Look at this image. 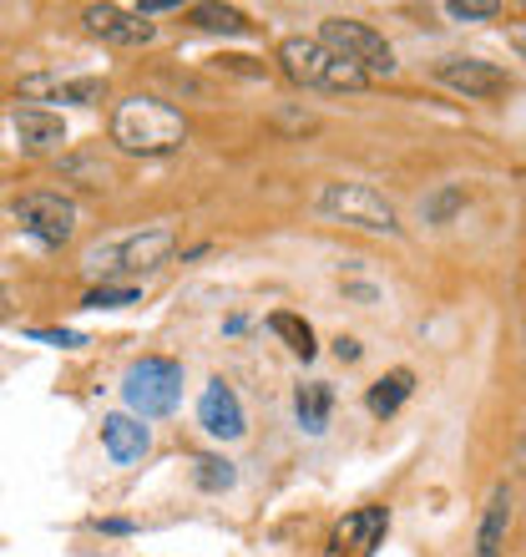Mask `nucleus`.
Instances as JSON below:
<instances>
[{
	"mask_svg": "<svg viewBox=\"0 0 526 557\" xmlns=\"http://www.w3.org/2000/svg\"><path fill=\"white\" fill-rule=\"evenodd\" d=\"M21 97L30 102H72V107H91L107 97V82L102 76H51V72H36L21 82Z\"/></svg>",
	"mask_w": 526,
	"mask_h": 557,
	"instance_id": "obj_10",
	"label": "nucleus"
},
{
	"mask_svg": "<svg viewBox=\"0 0 526 557\" xmlns=\"http://www.w3.org/2000/svg\"><path fill=\"white\" fill-rule=\"evenodd\" d=\"M385 528H390V512L385 507H360V512H345L329 532V553L324 557H370L380 547Z\"/></svg>",
	"mask_w": 526,
	"mask_h": 557,
	"instance_id": "obj_9",
	"label": "nucleus"
},
{
	"mask_svg": "<svg viewBox=\"0 0 526 557\" xmlns=\"http://www.w3.org/2000/svg\"><path fill=\"white\" fill-rule=\"evenodd\" d=\"M516 471L526 476V431H522V446H516Z\"/></svg>",
	"mask_w": 526,
	"mask_h": 557,
	"instance_id": "obj_26",
	"label": "nucleus"
},
{
	"mask_svg": "<svg viewBox=\"0 0 526 557\" xmlns=\"http://www.w3.org/2000/svg\"><path fill=\"white\" fill-rule=\"evenodd\" d=\"M314 208H320L324 219L354 223V228H370V234H400L394 203L380 188H370V183H324Z\"/></svg>",
	"mask_w": 526,
	"mask_h": 557,
	"instance_id": "obj_5",
	"label": "nucleus"
},
{
	"mask_svg": "<svg viewBox=\"0 0 526 557\" xmlns=\"http://www.w3.org/2000/svg\"><path fill=\"white\" fill-rule=\"evenodd\" d=\"M198 486L203 492H228V486L238 482V471H234V461H223V456H198Z\"/></svg>",
	"mask_w": 526,
	"mask_h": 557,
	"instance_id": "obj_20",
	"label": "nucleus"
},
{
	"mask_svg": "<svg viewBox=\"0 0 526 557\" xmlns=\"http://www.w3.org/2000/svg\"><path fill=\"white\" fill-rule=\"evenodd\" d=\"M461 203H466V193H461V188H440L436 198L425 203V219H430V223H446V219H451V213H455V208H461Z\"/></svg>",
	"mask_w": 526,
	"mask_h": 557,
	"instance_id": "obj_23",
	"label": "nucleus"
},
{
	"mask_svg": "<svg viewBox=\"0 0 526 557\" xmlns=\"http://www.w3.org/2000/svg\"><path fill=\"white\" fill-rule=\"evenodd\" d=\"M320 41L329 46L335 57L350 61V66H360L365 76H390L394 72V46L385 41L375 26H365V21L335 15V21H324L320 26Z\"/></svg>",
	"mask_w": 526,
	"mask_h": 557,
	"instance_id": "obj_6",
	"label": "nucleus"
},
{
	"mask_svg": "<svg viewBox=\"0 0 526 557\" xmlns=\"http://www.w3.org/2000/svg\"><path fill=\"white\" fill-rule=\"evenodd\" d=\"M30 339H46V345H61V350L82 345V335H76V330H30Z\"/></svg>",
	"mask_w": 526,
	"mask_h": 557,
	"instance_id": "obj_24",
	"label": "nucleus"
},
{
	"mask_svg": "<svg viewBox=\"0 0 526 557\" xmlns=\"http://www.w3.org/2000/svg\"><path fill=\"white\" fill-rule=\"evenodd\" d=\"M177 249V234L167 223H152V228H137V234H122V238H107L97 249L87 253V269L91 274H152V269L167 264V253Z\"/></svg>",
	"mask_w": 526,
	"mask_h": 557,
	"instance_id": "obj_3",
	"label": "nucleus"
},
{
	"mask_svg": "<svg viewBox=\"0 0 526 557\" xmlns=\"http://www.w3.org/2000/svg\"><path fill=\"white\" fill-rule=\"evenodd\" d=\"M0 314H5V289H0Z\"/></svg>",
	"mask_w": 526,
	"mask_h": 557,
	"instance_id": "obj_27",
	"label": "nucleus"
},
{
	"mask_svg": "<svg viewBox=\"0 0 526 557\" xmlns=\"http://www.w3.org/2000/svg\"><path fill=\"white\" fill-rule=\"evenodd\" d=\"M112 143L132 158H167L188 143V122L177 107L158 102V97H127L112 112Z\"/></svg>",
	"mask_w": 526,
	"mask_h": 557,
	"instance_id": "obj_1",
	"label": "nucleus"
},
{
	"mask_svg": "<svg viewBox=\"0 0 526 557\" xmlns=\"http://www.w3.org/2000/svg\"><path fill=\"white\" fill-rule=\"evenodd\" d=\"M87 30L112 46H147L158 36V26L132 5H87Z\"/></svg>",
	"mask_w": 526,
	"mask_h": 557,
	"instance_id": "obj_11",
	"label": "nucleus"
},
{
	"mask_svg": "<svg viewBox=\"0 0 526 557\" xmlns=\"http://www.w3.org/2000/svg\"><path fill=\"white\" fill-rule=\"evenodd\" d=\"M122 400H127V411L137 421H158V416L177 411V400H183V366L167 360V355H142L127 370V381H122Z\"/></svg>",
	"mask_w": 526,
	"mask_h": 557,
	"instance_id": "obj_4",
	"label": "nucleus"
},
{
	"mask_svg": "<svg viewBox=\"0 0 526 557\" xmlns=\"http://www.w3.org/2000/svg\"><path fill=\"white\" fill-rule=\"evenodd\" d=\"M192 26L203 30H223V36H249V15L234 11V5H192Z\"/></svg>",
	"mask_w": 526,
	"mask_h": 557,
	"instance_id": "obj_18",
	"label": "nucleus"
},
{
	"mask_svg": "<svg viewBox=\"0 0 526 557\" xmlns=\"http://www.w3.org/2000/svg\"><path fill=\"white\" fill-rule=\"evenodd\" d=\"M335 355H339V360H360V345L339 335V339H335Z\"/></svg>",
	"mask_w": 526,
	"mask_h": 557,
	"instance_id": "obj_25",
	"label": "nucleus"
},
{
	"mask_svg": "<svg viewBox=\"0 0 526 557\" xmlns=\"http://www.w3.org/2000/svg\"><path fill=\"white\" fill-rule=\"evenodd\" d=\"M278 66L289 82L299 87H314V91H360L370 82L360 66H350L345 57H335L320 36H289L278 46Z\"/></svg>",
	"mask_w": 526,
	"mask_h": 557,
	"instance_id": "obj_2",
	"label": "nucleus"
},
{
	"mask_svg": "<svg viewBox=\"0 0 526 557\" xmlns=\"http://www.w3.org/2000/svg\"><path fill=\"white\" fill-rule=\"evenodd\" d=\"M268 330H274L278 339H289L293 355H304V360H314V330H309L299 314H268Z\"/></svg>",
	"mask_w": 526,
	"mask_h": 557,
	"instance_id": "obj_19",
	"label": "nucleus"
},
{
	"mask_svg": "<svg viewBox=\"0 0 526 557\" xmlns=\"http://www.w3.org/2000/svg\"><path fill=\"white\" fill-rule=\"evenodd\" d=\"M329 406H335V396H329L324 381L299 385V396H293V416H299V425H304L309 436H320L324 425H329Z\"/></svg>",
	"mask_w": 526,
	"mask_h": 557,
	"instance_id": "obj_16",
	"label": "nucleus"
},
{
	"mask_svg": "<svg viewBox=\"0 0 526 557\" xmlns=\"http://www.w3.org/2000/svg\"><path fill=\"white\" fill-rule=\"evenodd\" d=\"M198 421H203L208 436H218V441H238V436H243V406H238L234 385H223V381L208 385L203 400H198Z\"/></svg>",
	"mask_w": 526,
	"mask_h": 557,
	"instance_id": "obj_13",
	"label": "nucleus"
},
{
	"mask_svg": "<svg viewBox=\"0 0 526 557\" xmlns=\"http://www.w3.org/2000/svg\"><path fill=\"white\" fill-rule=\"evenodd\" d=\"M506 528H512V492L491 486V502H486V512H481V532H476V557H501Z\"/></svg>",
	"mask_w": 526,
	"mask_h": 557,
	"instance_id": "obj_15",
	"label": "nucleus"
},
{
	"mask_svg": "<svg viewBox=\"0 0 526 557\" xmlns=\"http://www.w3.org/2000/svg\"><path fill=\"white\" fill-rule=\"evenodd\" d=\"M446 15H451V21H497L501 5L497 0H451Z\"/></svg>",
	"mask_w": 526,
	"mask_h": 557,
	"instance_id": "obj_21",
	"label": "nucleus"
},
{
	"mask_svg": "<svg viewBox=\"0 0 526 557\" xmlns=\"http://www.w3.org/2000/svg\"><path fill=\"white\" fill-rule=\"evenodd\" d=\"M87 309H117V305H137V289H112V284H102V289H91L87 299H82Z\"/></svg>",
	"mask_w": 526,
	"mask_h": 557,
	"instance_id": "obj_22",
	"label": "nucleus"
},
{
	"mask_svg": "<svg viewBox=\"0 0 526 557\" xmlns=\"http://www.w3.org/2000/svg\"><path fill=\"white\" fill-rule=\"evenodd\" d=\"M11 219L26 228L36 244L46 249H61V244H72L76 234V203L72 198H61V193H21L11 203Z\"/></svg>",
	"mask_w": 526,
	"mask_h": 557,
	"instance_id": "obj_7",
	"label": "nucleus"
},
{
	"mask_svg": "<svg viewBox=\"0 0 526 557\" xmlns=\"http://www.w3.org/2000/svg\"><path fill=\"white\" fill-rule=\"evenodd\" d=\"M11 127H15L21 152H30V158H46V152H57L66 143V122L57 112H46V107H15Z\"/></svg>",
	"mask_w": 526,
	"mask_h": 557,
	"instance_id": "obj_12",
	"label": "nucleus"
},
{
	"mask_svg": "<svg viewBox=\"0 0 526 557\" xmlns=\"http://www.w3.org/2000/svg\"><path fill=\"white\" fill-rule=\"evenodd\" d=\"M102 446L117 467H132V461H142V451L152 446V436H147V425L137 421V416H107L102 421Z\"/></svg>",
	"mask_w": 526,
	"mask_h": 557,
	"instance_id": "obj_14",
	"label": "nucleus"
},
{
	"mask_svg": "<svg viewBox=\"0 0 526 557\" xmlns=\"http://www.w3.org/2000/svg\"><path fill=\"white\" fill-rule=\"evenodd\" d=\"M436 82L440 87H451V91H461L466 102H486V97H501V91H506V72L491 66V61H476V57L436 61Z\"/></svg>",
	"mask_w": 526,
	"mask_h": 557,
	"instance_id": "obj_8",
	"label": "nucleus"
},
{
	"mask_svg": "<svg viewBox=\"0 0 526 557\" xmlns=\"http://www.w3.org/2000/svg\"><path fill=\"white\" fill-rule=\"evenodd\" d=\"M410 391H415V375H410V370H390L385 381L370 385V400H365L370 416H394L400 406H405Z\"/></svg>",
	"mask_w": 526,
	"mask_h": 557,
	"instance_id": "obj_17",
	"label": "nucleus"
}]
</instances>
